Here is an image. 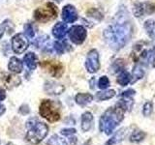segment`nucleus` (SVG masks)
I'll return each instance as SVG.
<instances>
[{"instance_id": "f257e3e1", "label": "nucleus", "mask_w": 155, "mask_h": 145, "mask_svg": "<svg viewBox=\"0 0 155 145\" xmlns=\"http://www.w3.org/2000/svg\"><path fill=\"white\" fill-rule=\"evenodd\" d=\"M133 27L126 9H122L116 14L114 22L104 31V38L110 48L119 50L125 47L132 36Z\"/></svg>"}, {"instance_id": "f03ea898", "label": "nucleus", "mask_w": 155, "mask_h": 145, "mask_svg": "<svg viewBox=\"0 0 155 145\" xmlns=\"http://www.w3.org/2000/svg\"><path fill=\"white\" fill-rule=\"evenodd\" d=\"M125 110L119 105H115L114 108H109L102 114L99 120V130L100 132L110 135L114 130L118 127L124 118Z\"/></svg>"}, {"instance_id": "7ed1b4c3", "label": "nucleus", "mask_w": 155, "mask_h": 145, "mask_svg": "<svg viewBox=\"0 0 155 145\" xmlns=\"http://www.w3.org/2000/svg\"><path fill=\"white\" fill-rule=\"evenodd\" d=\"M48 133V125L43 122H37L33 124L26 134L25 139L31 144H38L47 137Z\"/></svg>"}, {"instance_id": "20e7f679", "label": "nucleus", "mask_w": 155, "mask_h": 145, "mask_svg": "<svg viewBox=\"0 0 155 145\" xmlns=\"http://www.w3.org/2000/svg\"><path fill=\"white\" fill-rule=\"evenodd\" d=\"M57 17V7L53 3H47L39 7L34 12V18L37 21L48 22Z\"/></svg>"}, {"instance_id": "39448f33", "label": "nucleus", "mask_w": 155, "mask_h": 145, "mask_svg": "<svg viewBox=\"0 0 155 145\" xmlns=\"http://www.w3.org/2000/svg\"><path fill=\"white\" fill-rule=\"evenodd\" d=\"M39 113L48 122H56L60 119V113L51 100H43L40 105Z\"/></svg>"}, {"instance_id": "423d86ee", "label": "nucleus", "mask_w": 155, "mask_h": 145, "mask_svg": "<svg viewBox=\"0 0 155 145\" xmlns=\"http://www.w3.org/2000/svg\"><path fill=\"white\" fill-rule=\"evenodd\" d=\"M40 66L53 77H60L64 72V67L58 61H43L40 63Z\"/></svg>"}, {"instance_id": "0eeeda50", "label": "nucleus", "mask_w": 155, "mask_h": 145, "mask_svg": "<svg viewBox=\"0 0 155 145\" xmlns=\"http://www.w3.org/2000/svg\"><path fill=\"white\" fill-rule=\"evenodd\" d=\"M68 34H69V38L70 40L76 44V45H81L84 42V40L86 39V35L87 32L85 30V28L81 25H75L72 26L69 31H68Z\"/></svg>"}, {"instance_id": "6e6552de", "label": "nucleus", "mask_w": 155, "mask_h": 145, "mask_svg": "<svg viewBox=\"0 0 155 145\" xmlns=\"http://www.w3.org/2000/svg\"><path fill=\"white\" fill-rule=\"evenodd\" d=\"M29 42L27 38L24 36V34L18 33L15 35L12 39V48L15 53H22L25 51V50L28 47Z\"/></svg>"}, {"instance_id": "1a4fd4ad", "label": "nucleus", "mask_w": 155, "mask_h": 145, "mask_svg": "<svg viewBox=\"0 0 155 145\" xmlns=\"http://www.w3.org/2000/svg\"><path fill=\"white\" fill-rule=\"evenodd\" d=\"M86 70L90 74H94L100 68V62H99V54L96 50H91L87 53L86 62H85Z\"/></svg>"}, {"instance_id": "9d476101", "label": "nucleus", "mask_w": 155, "mask_h": 145, "mask_svg": "<svg viewBox=\"0 0 155 145\" xmlns=\"http://www.w3.org/2000/svg\"><path fill=\"white\" fill-rule=\"evenodd\" d=\"M133 12L135 17H142L143 14H150L155 12V4L151 2L137 3L134 5Z\"/></svg>"}, {"instance_id": "9b49d317", "label": "nucleus", "mask_w": 155, "mask_h": 145, "mask_svg": "<svg viewBox=\"0 0 155 145\" xmlns=\"http://www.w3.org/2000/svg\"><path fill=\"white\" fill-rule=\"evenodd\" d=\"M62 18L65 22L72 23L78 19L77 10L72 5H66L62 10Z\"/></svg>"}, {"instance_id": "f8f14e48", "label": "nucleus", "mask_w": 155, "mask_h": 145, "mask_svg": "<svg viewBox=\"0 0 155 145\" xmlns=\"http://www.w3.org/2000/svg\"><path fill=\"white\" fill-rule=\"evenodd\" d=\"M127 133H128V128H121L117 132L114 133V134L105 143V145H115L121 142L126 137Z\"/></svg>"}, {"instance_id": "ddd939ff", "label": "nucleus", "mask_w": 155, "mask_h": 145, "mask_svg": "<svg viewBox=\"0 0 155 145\" xmlns=\"http://www.w3.org/2000/svg\"><path fill=\"white\" fill-rule=\"evenodd\" d=\"M92 124H93V115L86 111L81 115V130L84 132H88L92 128Z\"/></svg>"}, {"instance_id": "4468645a", "label": "nucleus", "mask_w": 155, "mask_h": 145, "mask_svg": "<svg viewBox=\"0 0 155 145\" xmlns=\"http://www.w3.org/2000/svg\"><path fill=\"white\" fill-rule=\"evenodd\" d=\"M67 30H68V27L65 23L57 22L52 28V34L56 39H62L65 37Z\"/></svg>"}, {"instance_id": "2eb2a0df", "label": "nucleus", "mask_w": 155, "mask_h": 145, "mask_svg": "<svg viewBox=\"0 0 155 145\" xmlns=\"http://www.w3.org/2000/svg\"><path fill=\"white\" fill-rule=\"evenodd\" d=\"M23 61L25 63V65L29 70H35L37 67V62H38V58L36 56L35 53L33 52H28L26 53L23 57Z\"/></svg>"}, {"instance_id": "dca6fc26", "label": "nucleus", "mask_w": 155, "mask_h": 145, "mask_svg": "<svg viewBox=\"0 0 155 145\" xmlns=\"http://www.w3.org/2000/svg\"><path fill=\"white\" fill-rule=\"evenodd\" d=\"M8 68L14 74H19V72H22V62L17 57H12L8 64Z\"/></svg>"}, {"instance_id": "f3484780", "label": "nucleus", "mask_w": 155, "mask_h": 145, "mask_svg": "<svg viewBox=\"0 0 155 145\" xmlns=\"http://www.w3.org/2000/svg\"><path fill=\"white\" fill-rule=\"evenodd\" d=\"M75 101L79 105L84 106L86 105L90 104L91 102L93 101V96L88 93H79L76 95Z\"/></svg>"}, {"instance_id": "a211bd4d", "label": "nucleus", "mask_w": 155, "mask_h": 145, "mask_svg": "<svg viewBox=\"0 0 155 145\" xmlns=\"http://www.w3.org/2000/svg\"><path fill=\"white\" fill-rule=\"evenodd\" d=\"M46 91L48 92V94H52V95H58L61 94L63 90H64V87L60 84H56L55 82H47L46 83Z\"/></svg>"}, {"instance_id": "6ab92c4d", "label": "nucleus", "mask_w": 155, "mask_h": 145, "mask_svg": "<svg viewBox=\"0 0 155 145\" xmlns=\"http://www.w3.org/2000/svg\"><path fill=\"white\" fill-rule=\"evenodd\" d=\"M115 96V91L114 89H109V90H104V91H99L96 93L95 98L97 99V101L102 102V101H107L110 100L111 98H114Z\"/></svg>"}, {"instance_id": "aec40b11", "label": "nucleus", "mask_w": 155, "mask_h": 145, "mask_svg": "<svg viewBox=\"0 0 155 145\" xmlns=\"http://www.w3.org/2000/svg\"><path fill=\"white\" fill-rule=\"evenodd\" d=\"M116 81H117V83L121 86H126L129 82L131 81V76L128 72L126 71H122L119 74V76H117V79H116Z\"/></svg>"}, {"instance_id": "412c9836", "label": "nucleus", "mask_w": 155, "mask_h": 145, "mask_svg": "<svg viewBox=\"0 0 155 145\" xmlns=\"http://www.w3.org/2000/svg\"><path fill=\"white\" fill-rule=\"evenodd\" d=\"M144 76V71L143 70V68L140 67V65H137L133 70L132 72V83H135L136 81L140 80V79H143Z\"/></svg>"}, {"instance_id": "4be33fe9", "label": "nucleus", "mask_w": 155, "mask_h": 145, "mask_svg": "<svg viewBox=\"0 0 155 145\" xmlns=\"http://www.w3.org/2000/svg\"><path fill=\"white\" fill-rule=\"evenodd\" d=\"M144 138H145V133L140 130H138L132 133L129 139L131 142H140V141H143Z\"/></svg>"}, {"instance_id": "5701e85b", "label": "nucleus", "mask_w": 155, "mask_h": 145, "mask_svg": "<svg viewBox=\"0 0 155 145\" xmlns=\"http://www.w3.org/2000/svg\"><path fill=\"white\" fill-rule=\"evenodd\" d=\"M143 27L145 30H147V33L148 34V36L153 39L154 38V30H155V21L153 19H147V21L144 22Z\"/></svg>"}, {"instance_id": "b1692460", "label": "nucleus", "mask_w": 155, "mask_h": 145, "mask_svg": "<svg viewBox=\"0 0 155 145\" xmlns=\"http://www.w3.org/2000/svg\"><path fill=\"white\" fill-rule=\"evenodd\" d=\"M48 145H68L67 141L60 137H58L57 134L52 135V137L48 140Z\"/></svg>"}, {"instance_id": "393cba45", "label": "nucleus", "mask_w": 155, "mask_h": 145, "mask_svg": "<svg viewBox=\"0 0 155 145\" xmlns=\"http://www.w3.org/2000/svg\"><path fill=\"white\" fill-rule=\"evenodd\" d=\"M70 46L68 45L66 42L61 43V42H55L54 43V50H56V52L58 54H62L64 53L67 50H70Z\"/></svg>"}, {"instance_id": "a878e982", "label": "nucleus", "mask_w": 155, "mask_h": 145, "mask_svg": "<svg viewBox=\"0 0 155 145\" xmlns=\"http://www.w3.org/2000/svg\"><path fill=\"white\" fill-rule=\"evenodd\" d=\"M124 66H125V62L123 59H117L114 62L113 66H111V72H120L124 69Z\"/></svg>"}, {"instance_id": "bb28decb", "label": "nucleus", "mask_w": 155, "mask_h": 145, "mask_svg": "<svg viewBox=\"0 0 155 145\" xmlns=\"http://www.w3.org/2000/svg\"><path fill=\"white\" fill-rule=\"evenodd\" d=\"M21 83V79H18V76H7V81H6V86L8 88H11V85L17 86L18 84Z\"/></svg>"}, {"instance_id": "cd10ccee", "label": "nucleus", "mask_w": 155, "mask_h": 145, "mask_svg": "<svg viewBox=\"0 0 155 145\" xmlns=\"http://www.w3.org/2000/svg\"><path fill=\"white\" fill-rule=\"evenodd\" d=\"M152 110H153V104L151 102H147L143 106V114L145 117H148V116L151 115L152 113Z\"/></svg>"}, {"instance_id": "c85d7f7f", "label": "nucleus", "mask_w": 155, "mask_h": 145, "mask_svg": "<svg viewBox=\"0 0 155 145\" xmlns=\"http://www.w3.org/2000/svg\"><path fill=\"white\" fill-rule=\"evenodd\" d=\"M109 86H110V79L105 76H101L99 81H98V87H99V88L102 89V90H105V89L108 88Z\"/></svg>"}, {"instance_id": "c756f323", "label": "nucleus", "mask_w": 155, "mask_h": 145, "mask_svg": "<svg viewBox=\"0 0 155 145\" xmlns=\"http://www.w3.org/2000/svg\"><path fill=\"white\" fill-rule=\"evenodd\" d=\"M87 14H88L89 17L98 19V21H101V19L103 18V14H102L98 9H90L89 11L87 12Z\"/></svg>"}, {"instance_id": "7c9ffc66", "label": "nucleus", "mask_w": 155, "mask_h": 145, "mask_svg": "<svg viewBox=\"0 0 155 145\" xmlns=\"http://www.w3.org/2000/svg\"><path fill=\"white\" fill-rule=\"evenodd\" d=\"M24 31H25V34L29 38H33L34 35H35L34 28L32 26V24H30V23H27V24L24 25Z\"/></svg>"}, {"instance_id": "2f4dec72", "label": "nucleus", "mask_w": 155, "mask_h": 145, "mask_svg": "<svg viewBox=\"0 0 155 145\" xmlns=\"http://www.w3.org/2000/svg\"><path fill=\"white\" fill-rule=\"evenodd\" d=\"M77 133L76 129H72V128H69V129H63L61 130V134L65 135V137H70L72 134H75Z\"/></svg>"}, {"instance_id": "473e14b6", "label": "nucleus", "mask_w": 155, "mask_h": 145, "mask_svg": "<svg viewBox=\"0 0 155 145\" xmlns=\"http://www.w3.org/2000/svg\"><path fill=\"white\" fill-rule=\"evenodd\" d=\"M135 94H136V91L134 89H128V90L122 92V94H120V97H124V98H132Z\"/></svg>"}, {"instance_id": "72a5a7b5", "label": "nucleus", "mask_w": 155, "mask_h": 145, "mask_svg": "<svg viewBox=\"0 0 155 145\" xmlns=\"http://www.w3.org/2000/svg\"><path fill=\"white\" fill-rule=\"evenodd\" d=\"M5 98H6V93H5V90L0 88V101H3Z\"/></svg>"}, {"instance_id": "f704fd0d", "label": "nucleus", "mask_w": 155, "mask_h": 145, "mask_svg": "<svg viewBox=\"0 0 155 145\" xmlns=\"http://www.w3.org/2000/svg\"><path fill=\"white\" fill-rule=\"evenodd\" d=\"M5 110H6V108H5V106L3 105L0 104V116H1L2 114H4Z\"/></svg>"}, {"instance_id": "c9c22d12", "label": "nucleus", "mask_w": 155, "mask_h": 145, "mask_svg": "<svg viewBox=\"0 0 155 145\" xmlns=\"http://www.w3.org/2000/svg\"><path fill=\"white\" fill-rule=\"evenodd\" d=\"M3 33H4V28L2 26H0V39L3 36Z\"/></svg>"}, {"instance_id": "e433bc0d", "label": "nucleus", "mask_w": 155, "mask_h": 145, "mask_svg": "<svg viewBox=\"0 0 155 145\" xmlns=\"http://www.w3.org/2000/svg\"><path fill=\"white\" fill-rule=\"evenodd\" d=\"M90 143H91V140H88V141H86L84 145H90Z\"/></svg>"}, {"instance_id": "4c0bfd02", "label": "nucleus", "mask_w": 155, "mask_h": 145, "mask_svg": "<svg viewBox=\"0 0 155 145\" xmlns=\"http://www.w3.org/2000/svg\"><path fill=\"white\" fill-rule=\"evenodd\" d=\"M7 145H15V144L12 143V142H9V143H7Z\"/></svg>"}, {"instance_id": "58836bf2", "label": "nucleus", "mask_w": 155, "mask_h": 145, "mask_svg": "<svg viewBox=\"0 0 155 145\" xmlns=\"http://www.w3.org/2000/svg\"><path fill=\"white\" fill-rule=\"evenodd\" d=\"M56 1H57V2H60V1H61V0H56Z\"/></svg>"}]
</instances>
